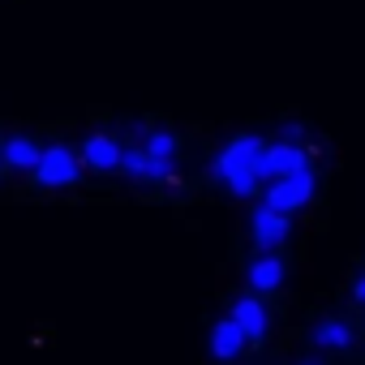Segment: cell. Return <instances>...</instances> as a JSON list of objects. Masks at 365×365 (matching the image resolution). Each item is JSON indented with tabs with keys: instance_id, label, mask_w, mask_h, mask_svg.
<instances>
[{
	"instance_id": "cell-7",
	"label": "cell",
	"mask_w": 365,
	"mask_h": 365,
	"mask_svg": "<svg viewBox=\"0 0 365 365\" xmlns=\"http://www.w3.org/2000/svg\"><path fill=\"white\" fill-rule=\"evenodd\" d=\"M232 322L241 327L245 344H258V339L267 335V309H262V301H258V297H241V301L232 305Z\"/></svg>"
},
{
	"instance_id": "cell-11",
	"label": "cell",
	"mask_w": 365,
	"mask_h": 365,
	"mask_svg": "<svg viewBox=\"0 0 365 365\" xmlns=\"http://www.w3.org/2000/svg\"><path fill=\"white\" fill-rule=\"evenodd\" d=\"M279 284H284V262L279 258L262 254L258 262H250V288L254 292H275Z\"/></svg>"
},
{
	"instance_id": "cell-2",
	"label": "cell",
	"mask_w": 365,
	"mask_h": 365,
	"mask_svg": "<svg viewBox=\"0 0 365 365\" xmlns=\"http://www.w3.org/2000/svg\"><path fill=\"white\" fill-rule=\"evenodd\" d=\"M309 198H314V168H305V172H297V176H275L271 185H267V202H262V207H271V211H279V215H292V211H301Z\"/></svg>"
},
{
	"instance_id": "cell-10",
	"label": "cell",
	"mask_w": 365,
	"mask_h": 365,
	"mask_svg": "<svg viewBox=\"0 0 365 365\" xmlns=\"http://www.w3.org/2000/svg\"><path fill=\"white\" fill-rule=\"evenodd\" d=\"M0 163H9V168H18V172H35L39 146H35L31 138H5V142H0Z\"/></svg>"
},
{
	"instance_id": "cell-13",
	"label": "cell",
	"mask_w": 365,
	"mask_h": 365,
	"mask_svg": "<svg viewBox=\"0 0 365 365\" xmlns=\"http://www.w3.org/2000/svg\"><path fill=\"white\" fill-rule=\"evenodd\" d=\"M142 150L155 155V159H172V155H176V138H172L168 129H150L146 142H142Z\"/></svg>"
},
{
	"instance_id": "cell-9",
	"label": "cell",
	"mask_w": 365,
	"mask_h": 365,
	"mask_svg": "<svg viewBox=\"0 0 365 365\" xmlns=\"http://www.w3.org/2000/svg\"><path fill=\"white\" fill-rule=\"evenodd\" d=\"M241 348H245V335H241V327H237L232 318H224V322H215V327H211V356L232 361Z\"/></svg>"
},
{
	"instance_id": "cell-12",
	"label": "cell",
	"mask_w": 365,
	"mask_h": 365,
	"mask_svg": "<svg viewBox=\"0 0 365 365\" xmlns=\"http://www.w3.org/2000/svg\"><path fill=\"white\" fill-rule=\"evenodd\" d=\"M348 344H352V327H348V322L327 318V322H318V327H314V348L335 352V348H348Z\"/></svg>"
},
{
	"instance_id": "cell-14",
	"label": "cell",
	"mask_w": 365,
	"mask_h": 365,
	"mask_svg": "<svg viewBox=\"0 0 365 365\" xmlns=\"http://www.w3.org/2000/svg\"><path fill=\"white\" fill-rule=\"evenodd\" d=\"M284 142H301V125H288L284 129Z\"/></svg>"
},
{
	"instance_id": "cell-3",
	"label": "cell",
	"mask_w": 365,
	"mask_h": 365,
	"mask_svg": "<svg viewBox=\"0 0 365 365\" xmlns=\"http://www.w3.org/2000/svg\"><path fill=\"white\" fill-rule=\"evenodd\" d=\"M82 172V159L69 150V146H48L39 150V163H35V176H39V185L48 190H61V185H73Z\"/></svg>"
},
{
	"instance_id": "cell-16",
	"label": "cell",
	"mask_w": 365,
	"mask_h": 365,
	"mask_svg": "<svg viewBox=\"0 0 365 365\" xmlns=\"http://www.w3.org/2000/svg\"><path fill=\"white\" fill-rule=\"evenodd\" d=\"M301 365H322V361H301Z\"/></svg>"
},
{
	"instance_id": "cell-6",
	"label": "cell",
	"mask_w": 365,
	"mask_h": 365,
	"mask_svg": "<svg viewBox=\"0 0 365 365\" xmlns=\"http://www.w3.org/2000/svg\"><path fill=\"white\" fill-rule=\"evenodd\" d=\"M82 163L95 168V172H112V168H120V142L108 138V133H91V138L82 142Z\"/></svg>"
},
{
	"instance_id": "cell-5",
	"label": "cell",
	"mask_w": 365,
	"mask_h": 365,
	"mask_svg": "<svg viewBox=\"0 0 365 365\" xmlns=\"http://www.w3.org/2000/svg\"><path fill=\"white\" fill-rule=\"evenodd\" d=\"M120 168H125L133 180H172V159H155V155H146L142 146H138V150H120Z\"/></svg>"
},
{
	"instance_id": "cell-1",
	"label": "cell",
	"mask_w": 365,
	"mask_h": 365,
	"mask_svg": "<svg viewBox=\"0 0 365 365\" xmlns=\"http://www.w3.org/2000/svg\"><path fill=\"white\" fill-rule=\"evenodd\" d=\"M262 150H267L262 138H232V142L215 155L211 176L220 180V185H228L237 198H250L254 185L262 180Z\"/></svg>"
},
{
	"instance_id": "cell-15",
	"label": "cell",
	"mask_w": 365,
	"mask_h": 365,
	"mask_svg": "<svg viewBox=\"0 0 365 365\" xmlns=\"http://www.w3.org/2000/svg\"><path fill=\"white\" fill-rule=\"evenodd\" d=\"M352 297H356V301H361V305H365V275H361V279H356V288H352Z\"/></svg>"
},
{
	"instance_id": "cell-4",
	"label": "cell",
	"mask_w": 365,
	"mask_h": 365,
	"mask_svg": "<svg viewBox=\"0 0 365 365\" xmlns=\"http://www.w3.org/2000/svg\"><path fill=\"white\" fill-rule=\"evenodd\" d=\"M309 168V150L301 142H275L262 150V180H275V176H297Z\"/></svg>"
},
{
	"instance_id": "cell-8",
	"label": "cell",
	"mask_w": 365,
	"mask_h": 365,
	"mask_svg": "<svg viewBox=\"0 0 365 365\" xmlns=\"http://www.w3.org/2000/svg\"><path fill=\"white\" fill-rule=\"evenodd\" d=\"M284 237H288V215H279V211H271V207H258V211H254V241H258L262 250H275Z\"/></svg>"
}]
</instances>
